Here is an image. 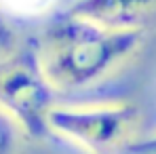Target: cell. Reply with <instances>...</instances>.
Returning a JSON list of instances; mask_svg holds the SVG:
<instances>
[{"label":"cell","mask_w":156,"mask_h":154,"mask_svg":"<svg viewBox=\"0 0 156 154\" xmlns=\"http://www.w3.org/2000/svg\"><path fill=\"white\" fill-rule=\"evenodd\" d=\"M55 89L47 80L36 49L19 47L0 59V110L32 137L44 135Z\"/></svg>","instance_id":"cell-2"},{"label":"cell","mask_w":156,"mask_h":154,"mask_svg":"<svg viewBox=\"0 0 156 154\" xmlns=\"http://www.w3.org/2000/svg\"><path fill=\"white\" fill-rule=\"evenodd\" d=\"M53 0H0V9H9L21 15H38L51 6Z\"/></svg>","instance_id":"cell-7"},{"label":"cell","mask_w":156,"mask_h":154,"mask_svg":"<svg viewBox=\"0 0 156 154\" xmlns=\"http://www.w3.org/2000/svg\"><path fill=\"white\" fill-rule=\"evenodd\" d=\"M137 120V108L131 103L93 106H53L47 116L49 131L72 139L87 150L101 152L122 144Z\"/></svg>","instance_id":"cell-3"},{"label":"cell","mask_w":156,"mask_h":154,"mask_svg":"<svg viewBox=\"0 0 156 154\" xmlns=\"http://www.w3.org/2000/svg\"><path fill=\"white\" fill-rule=\"evenodd\" d=\"M19 133L21 129L17 127V123L0 110V154H15Z\"/></svg>","instance_id":"cell-5"},{"label":"cell","mask_w":156,"mask_h":154,"mask_svg":"<svg viewBox=\"0 0 156 154\" xmlns=\"http://www.w3.org/2000/svg\"><path fill=\"white\" fill-rule=\"evenodd\" d=\"M144 42V30H105L70 13L53 19L38 40V61L55 91H74L108 76Z\"/></svg>","instance_id":"cell-1"},{"label":"cell","mask_w":156,"mask_h":154,"mask_svg":"<svg viewBox=\"0 0 156 154\" xmlns=\"http://www.w3.org/2000/svg\"><path fill=\"white\" fill-rule=\"evenodd\" d=\"M118 154H156V135L144 137V139L125 141L120 146V152Z\"/></svg>","instance_id":"cell-8"},{"label":"cell","mask_w":156,"mask_h":154,"mask_svg":"<svg viewBox=\"0 0 156 154\" xmlns=\"http://www.w3.org/2000/svg\"><path fill=\"white\" fill-rule=\"evenodd\" d=\"M156 11V0H74L70 15L105 30H141Z\"/></svg>","instance_id":"cell-4"},{"label":"cell","mask_w":156,"mask_h":154,"mask_svg":"<svg viewBox=\"0 0 156 154\" xmlns=\"http://www.w3.org/2000/svg\"><path fill=\"white\" fill-rule=\"evenodd\" d=\"M17 49H19V38L13 26L9 23V19L4 17V11L0 9V59L13 55Z\"/></svg>","instance_id":"cell-6"}]
</instances>
